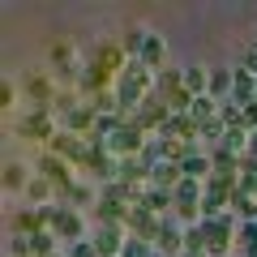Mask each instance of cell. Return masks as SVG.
Masks as SVG:
<instances>
[{
	"mask_svg": "<svg viewBox=\"0 0 257 257\" xmlns=\"http://www.w3.org/2000/svg\"><path fill=\"white\" fill-rule=\"evenodd\" d=\"M30 180H35V176H26V167H18V163L5 167V184H9V189H30Z\"/></svg>",
	"mask_w": 257,
	"mask_h": 257,
	"instance_id": "obj_21",
	"label": "cell"
},
{
	"mask_svg": "<svg viewBox=\"0 0 257 257\" xmlns=\"http://www.w3.org/2000/svg\"><path fill=\"white\" fill-rule=\"evenodd\" d=\"M128 227H133V240L155 244V240H159V227H163V219H159L155 210H146V206H128Z\"/></svg>",
	"mask_w": 257,
	"mask_h": 257,
	"instance_id": "obj_2",
	"label": "cell"
},
{
	"mask_svg": "<svg viewBox=\"0 0 257 257\" xmlns=\"http://www.w3.org/2000/svg\"><path fill=\"white\" fill-rule=\"evenodd\" d=\"M146 69H155V64H163V39L159 35H146V47H142V56H138Z\"/></svg>",
	"mask_w": 257,
	"mask_h": 257,
	"instance_id": "obj_15",
	"label": "cell"
},
{
	"mask_svg": "<svg viewBox=\"0 0 257 257\" xmlns=\"http://www.w3.org/2000/svg\"><path fill=\"white\" fill-rule=\"evenodd\" d=\"M60 124L69 128V133H77V138H82V133H94L99 116H94V107H69V111H64V120H60Z\"/></svg>",
	"mask_w": 257,
	"mask_h": 257,
	"instance_id": "obj_9",
	"label": "cell"
},
{
	"mask_svg": "<svg viewBox=\"0 0 257 257\" xmlns=\"http://www.w3.org/2000/svg\"><path fill=\"white\" fill-rule=\"evenodd\" d=\"M253 227H257V219H253Z\"/></svg>",
	"mask_w": 257,
	"mask_h": 257,
	"instance_id": "obj_30",
	"label": "cell"
},
{
	"mask_svg": "<svg viewBox=\"0 0 257 257\" xmlns=\"http://www.w3.org/2000/svg\"><path fill=\"white\" fill-rule=\"evenodd\" d=\"M240 128H253L257 133V103H248V107L240 111Z\"/></svg>",
	"mask_w": 257,
	"mask_h": 257,
	"instance_id": "obj_26",
	"label": "cell"
},
{
	"mask_svg": "<svg viewBox=\"0 0 257 257\" xmlns=\"http://www.w3.org/2000/svg\"><path fill=\"white\" fill-rule=\"evenodd\" d=\"M94 248H99V257H120V253H124L120 227H99V236H94Z\"/></svg>",
	"mask_w": 257,
	"mask_h": 257,
	"instance_id": "obj_12",
	"label": "cell"
},
{
	"mask_svg": "<svg viewBox=\"0 0 257 257\" xmlns=\"http://www.w3.org/2000/svg\"><path fill=\"white\" fill-rule=\"evenodd\" d=\"M223 150H231V155H236V150H244V155H248V138H244V128H227Z\"/></svg>",
	"mask_w": 257,
	"mask_h": 257,
	"instance_id": "obj_24",
	"label": "cell"
},
{
	"mask_svg": "<svg viewBox=\"0 0 257 257\" xmlns=\"http://www.w3.org/2000/svg\"><path fill=\"white\" fill-rule=\"evenodd\" d=\"M39 176H43V180H52L56 193L73 189V180H69V163H64V159H56V155H43V159H39Z\"/></svg>",
	"mask_w": 257,
	"mask_h": 257,
	"instance_id": "obj_7",
	"label": "cell"
},
{
	"mask_svg": "<svg viewBox=\"0 0 257 257\" xmlns=\"http://www.w3.org/2000/svg\"><path fill=\"white\" fill-rule=\"evenodd\" d=\"M253 52H257V47H253Z\"/></svg>",
	"mask_w": 257,
	"mask_h": 257,
	"instance_id": "obj_31",
	"label": "cell"
},
{
	"mask_svg": "<svg viewBox=\"0 0 257 257\" xmlns=\"http://www.w3.org/2000/svg\"><path fill=\"white\" fill-rule=\"evenodd\" d=\"M26 94L35 99V107L47 111V103H52V82H47V77H30V82H26Z\"/></svg>",
	"mask_w": 257,
	"mask_h": 257,
	"instance_id": "obj_13",
	"label": "cell"
},
{
	"mask_svg": "<svg viewBox=\"0 0 257 257\" xmlns=\"http://www.w3.org/2000/svg\"><path fill=\"white\" fill-rule=\"evenodd\" d=\"M0 107H13V86L0 82Z\"/></svg>",
	"mask_w": 257,
	"mask_h": 257,
	"instance_id": "obj_28",
	"label": "cell"
},
{
	"mask_svg": "<svg viewBox=\"0 0 257 257\" xmlns=\"http://www.w3.org/2000/svg\"><path fill=\"white\" fill-rule=\"evenodd\" d=\"M180 257H202V253H180Z\"/></svg>",
	"mask_w": 257,
	"mask_h": 257,
	"instance_id": "obj_29",
	"label": "cell"
},
{
	"mask_svg": "<svg viewBox=\"0 0 257 257\" xmlns=\"http://www.w3.org/2000/svg\"><path fill=\"white\" fill-rule=\"evenodd\" d=\"M90 202H99V197H94L86 184H73V189L60 193V206H73V210H77V206H90Z\"/></svg>",
	"mask_w": 257,
	"mask_h": 257,
	"instance_id": "obj_14",
	"label": "cell"
},
{
	"mask_svg": "<svg viewBox=\"0 0 257 257\" xmlns=\"http://www.w3.org/2000/svg\"><path fill=\"white\" fill-rule=\"evenodd\" d=\"M206 248V227L202 223H189V231H184V253H202Z\"/></svg>",
	"mask_w": 257,
	"mask_h": 257,
	"instance_id": "obj_19",
	"label": "cell"
},
{
	"mask_svg": "<svg viewBox=\"0 0 257 257\" xmlns=\"http://www.w3.org/2000/svg\"><path fill=\"white\" fill-rule=\"evenodd\" d=\"M18 128H22V138H30V142H52L56 133H60V128L52 124V111H43V107H35Z\"/></svg>",
	"mask_w": 257,
	"mask_h": 257,
	"instance_id": "obj_4",
	"label": "cell"
},
{
	"mask_svg": "<svg viewBox=\"0 0 257 257\" xmlns=\"http://www.w3.org/2000/svg\"><path fill=\"white\" fill-rule=\"evenodd\" d=\"M52 189H56L52 180H43V176H35V180H30V189H26V197H30L35 206H47V197H52Z\"/></svg>",
	"mask_w": 257,
	"mask_h": 257,
	"instance_id": "obj_17",
	"label": "cell"
},
{
	"mask_svg": "<svg viewBox=\"0 0 257 257\" xmlns=\"http://www.w3.org/2000/svg\"><path fill=\"white\" fill-rule=\"evenodd\" d=\"M231 90H236V73L214 69V73H210V94H231Z\"/></svg>",
	"mask_w": 257,
	"mask_h": 257,
	"instance_id": "obj_18",
	"label": "cell"
},
{
	"mask_svg": "<svg viewBox=\"0 0 257 257\" xmlns=\"http://www.w3.org/2000/svg\"><path fill=\"white\" fill-rule=\"evenodd\" d=\"M189 116L197 120V128H202L206 120H214V116H219V111H214V99H210V94H206V99H193V111H189Z\"/></svg>",
	"mask_w": 257,
	"mask_h": 257,
	"instance_id": "obj_20",
	"label": "cell"
},
{
	"mask_svg": "<svg viewBox=\"0 0 257 257\" xmlns=\"http://www.w3.org/2000/svg\"><path fill=\"white\" fill-rule=\"evenodd\" d=\"M47 146H52V155L64 159V163H86V155H90V146H86L77 133H69V128H60V133H56Z\"/></svg>",
	"mask_w": 257,
	"mask_h": 257,
	"instance_id": "obj_1",
	"label": "cell"
},
{
	"mask_svg": "<svg viewBox=\"0 0 257 257\" xmlns=\"http://www.w3.org/2000/svg\"><path fill=\"white\" fill-rule=\"evenodd\" d=\"M202 227H206V248H210V253H227L231 236L240 231L227 214H219V219H202Z\"/></svg>",
	"mask_w": 257,
	"mask_h": 257,
	"instance_id": "obj_3",
	"label": "cell"
},
{
	"mask_svg": "<svg viewBox=\"0 0 257 257\" xmlns=\"http://www.w3.org/2000/svg\"><path fill=\"white\" fill-rule=\"evenodd\" d=\"M52 64L56 69H73V43H56L52 47Z\"/></svg>",
	"mask_w": 257,
	"mask_h": 257,
	"instance_id": "obj_23",
	"label": "cell"
},
{
	"mask_svg": "<svg viewBox=\"0 0 257 257\" xmlns=\"http://www.w3.org/2000/svg\"><path fill=\"white\" fill-rule=\"evenodd\" d=\"M120 257H155V248H150L146 240H124V253Z\"/></svg>",
	"mask_w": 257,
	"mask_h": 257,
	"instance_id": "obj_25",
	"label": "cell"
},
{
	"mask_svg": "<svg viewBox=\"0 0 257 257\" xmlns=\"http://www.w3.org/2000/svg\"><path fill=\"white\" fill-rule=\"evenodd\" d=\"M180 172H184V180H210L214 163H210V155H202L197 146H189L184 159H180Z\"/></svg>",
	"mask_w": 257,
	"mask_h": 257,
	"instance_id": "obj_6",
	"label": "cell"
},
{
	"mask_svg": "<svg viewBox=\"0 0 257 257\" xmlns=\"http://www.w3.org/2000/svg\"><path fill=\"white\" fill-rule=\"evenodd\" d=\"M69 257H99V248H94V244H86V240H77V244L69 248Z\"/></svg>",
	"mask_w": 257,
	"mask_h": 257,
	"instance_id": "obj_27",
	"label": "cell"
},
{
	"mask_svg": "<svg viewBox=\"0 0 257 257\" xmlns=\"http://www.w3.org/2000/svg\"><path fill=\"white\" fill-rule=\"evenodd\" d=\"M86 167H90L94 176H103L107 184L116 180V172H120V163H116V159H111V155H107L103 146H90V155H86Z\"/></svg>",
	"mask_w": 257,
	"mask_h": 257,
	"instance_id": "obj_10",
	"label": "cell"
},
{
	"mask_svg": "<svg viewBox=\"0 0 257 257\" xmlns=\"http://www.w3.org/2000/svg\"><path fill=\"white\" fill-rule=\"evenodd\" d=\"M155 244H159V253H163V257H176V253L184 248V231L176 227L172 219H163V227H159V240H155Z\"/></svg>",
	"mask_w": 257,
	"mask_h": 257,
	"instance_id": "obj_11",
	"label": "cell"
},
{
	"mask_svg": "<svg viewBox=\"0 0 257 257\" xmlns=\"http://www.w3.org/2000/svg\"><path fill=\"white\" fill-rule=\"evenodd\" d=\"M231 206H236L240 214H244V223H253V214H257V197H248V193H231Z\"/></svg>",
	"mask_w": 257,
	"mask_h": 257,
	"instance_id": "obj_22",
	"label": "cell"
},
{
	"mask_svg": "<svg viewBox=\"0 0 257 257\" xmlns=\"http://www.w3.org/2000/svg\"><path fill=\"white\" fill-rule=\"evenodd\" d=\"M124 64H128V56H124V47H116V43H103L99 52H94V69L99 73H124Z\"/></svg>",
	"mask_w": 257,
	"mask_h": 257,
	"instance_id": "obj_8",
	"label": "cell"
},
{
	"mask_svg": "<svg viewBox=\"0 0 257 257\" xmlns=\"http://www.w3.org/2000/svg\"><path fill=\"white\" fill-rule=\"evenodd\" d=\"M210 77H206V69H184V90L193 94V99H202V90H210Z\"/></svg>",
	"mask_w": 257,
	"mask_h": 257,
	"instance_id": "obj_16",
	"label": "cell"
},
{
	"mask_svg": "<svg viewBox=\"0 0 257 257\" xmlns=\"http://www.w3.org/2000/svg\"><path fill=\"white\" fill-rule=\"evenodd\" d=\"M52 231L60 240H73L77 244V236H82V214H77L73 206H56L52 210Z\"/></svg>",
	"mask_w": 257,
	"mask_h": 257,
	"instance_id": "obj_5",
	"label": "cell"
}]
</instances>
